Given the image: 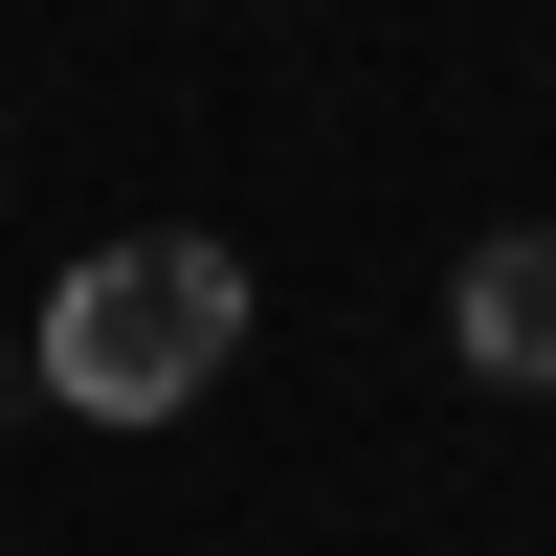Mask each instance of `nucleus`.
Segmentation results:
<instances>
[{
    "label": "nucleus",
    "mask_w": 556,
    "mask_h": 556,
    "mask_svg": "<svg viewBox=\"0 0 556 556\" xmlns=\"http://www.w3.org/2000/svg\"><path fill=\"white\" fill-rule=\"evenodd\" d=\"M223 356H245V245H201V223H134L45 290V401H89V424H178Z\"/></svg>",
    "instance_id": "1"
},
{
    "label": "nucleus",
    "mask_w": 556,
    "mask_h": 556,
    "mask_svg": "<svg viewBox=\"0 0 556 556\" xmlns=\"http://www.w3.org/2000/svg\"><path fill=\"white\" fill-rule=\"evenodd\" d=\"M445 356H468V379H513V401H556V223L468 245V290H445Z\"/></svg>",
    "instance_id": "2"
}]
</instances>
